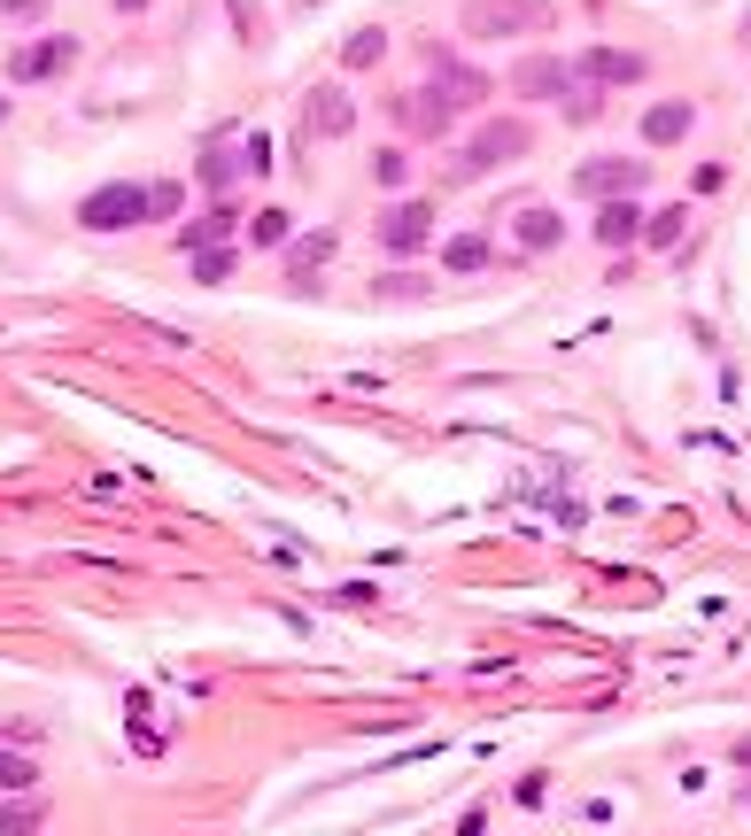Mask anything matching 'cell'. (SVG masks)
<instances>
[{"label": "cell", "instance_id": "9a60e30c", "mask_svg": "<svg viewBox=\"0 0 751 836\" xmlns=\"http://www.w3.org/2000/svg\"><path fill=\"white\" fill-rule=\"evenodd\" d=\"M225 225H233V210H225V202H217V210H210V217H194V225H179V248H194V256H202V248H225V240H217V232H225Z\"/></svg>", "mask_w": 751, "mask_h": 836}, {"label": "cell", "instance_id": "52a82bcc", "mask_svg": "<svg viewBox=\"0 0 751 836\" xmlns=\"http://www.w3.org/2000/svg\"><path fill=\"white\" fill-rule=\"evenodd\" d=\"M302 124H310V140H349V124H357V101H349L342 86H318Z\"/></svg>", "mask_w": 751, "mask_h": 836}, {"label": "cell", "instance_id": "8992f818", "mask_svg": "<svg viewBox=\"0 0 751 836\" xmlns=\"http://www.w3.org/2000/svg\"><path fill=\"white\" fill-rule=\"evenodd\" d=\"M573 77H581V86H635V77H643V55H628V47H589V55L573 62Z\"/></svg>", "mask_w": 751, "mask_h": 836}, {"label": "cell", "instance_id": "83f0119b", "mask_svg": "<svg viewBox=\"0 0 751 836\" xmlns=\"http://www.w3.org/2000/svg\"><path fill=\"white\" fill-rule=\"evenodd\" d=\"M0 124H9V94H0Z\"/></svg>", "mask_w": 751, "mask_h": 836}, {"label": "cell", "instance_id": "5bb4252c", "mask_svg": "<svg viewBox=\"0 0 751 836\" xmlns=\"http://www.w3.org/2000/svg\"><path fill=\"white\" fill-rule=\"evenodd\" d=\"M325 256H333V232H310V240H295V248H287V279H295V287H310V272H318Z\"/></svg>", "mask_w": 751, "mask_h": 836}, {"label": "cell", "instance_id": "3957f363", "mask_svg": "<svg viewBox=\"0 0 751 836\" xmlns=\"http://www.w3.org/2000/svg\"><path fill=\"white\" fill-rule=\"evenodd\" d=\"M643 179H651V163H628V155H597V163H581V171H573V194H589V202H628Z\"/></svg>", "mask_w": 751, "mask_h": 836}, {"label": "cell", "instance_id": "9c48e42d", "mask_svg": "<svg viewBox=\"0 0 751 836\" xmlns=\"http://www.w3.org/2000/svg\"><path fill=\"white\" fill-rule=\"evenodd\" d=\"M434 94H442V109L457 117L465 101H480V94H488V77H480V70H457L450 55H434Z\"/></svg>", "mask_w": 751, "mask_h": 836}, {"label": "cell", "instance_id": "603a6c76", "mask_svg": "<svg viewBox=\"0 0 751 836\" xmlns=\"http://www.w3.org/2000/svg\"><path fill=\"white\" fill-rule=\"evenodd\" d=\"M194 279H202V287L233 279V248H202V256H194Z\"/></svg>", "mask_w": 751, "mask_h": 836}, {"label": "cell", "instance_id": "cb8c5ba5", "mask_svg": "<svg viewBox=\"0 0 751 836\" xmlns=\"http://www.w3.org/2000/svg\"><path fill=\"white\" fill-rule=\"evenodd\" d=\"M403 171H410L403 147H380V155H372V179H380V187H403Z\"/></svg>", "mask_w": 751, "mask_h": 836}, {"label": "cell", "instance_id": "484cf974", "mask_svg": "<svg viewBox=\"0 0 751 836\" xmlns=\"http://www.w3.org/2000/svg\"><path fill=\"white\" fill-rule=\"evenodd\" d=\"M117 9H124V16H140V9H147V0H117Z\"/></svg>", "mask_w": 751, "mask_h": 836}, {"label": "cell", "instance_id": "d4e9b609", "mask_svg": "<svg viewBox=\"0 0 751 836\" xmlns=\"http://www.w3.org/2000/svg\"><path fill=\"white\" fill-rule=\"evenodd\" d=\"M0 783H9V790H24V783H39V775H32V760H16V751H0Z\"/></svg>", "mask_w": 751, "mask_h": 836}, {"label": "cell", "instance_id": "277c9868", "mask_svg": "<svg viewBox=\"0 0 751 836\" xmlns=\"http://www.w3.org/2000/svg\"><path fill=\"white\" fill-rule=\"evenodd\" d=\"M140 217H147V187H102L78 202V225H94V232H124Z\"/></svg>", "mask_w": 751, "mask_h": 836}, {"label": "cell", "instance_id": "8fae6325", "mask_svg": "<svg viewBox=\"0 0 751 836\" xmlns=\"http://www.w3.org/2000/svg\"><path fill=\"white\" fill-rule=\"evenodd\" d=\"M690 124H698V109H690V101H658V109H643V140H651V147L690 140Z\"/></svg>", "mask_w": 751, "mask_h": 836}, {"label": "cell", "instance_id": "7a4b0ae2", "mask_svg": "<svg viewBox=\"0 0 751 836\" xmlns=\"http://www.w3.org/2000/svg\"><path fill=\"white\" fill-rule=\"evenodd\" d=\"M550 32L543 0H465V39H527Z\"/></svg>", "mask_w": 751, "mask_h": 836}, {"label": "cell", "instance_id": "5b68a950", "mask_svg": "<svg viewBox=\"0 0 751 836\" xmlns=\"http://www.w3.org/2000/svg\"><path fill=\"white\" fill-rule=\"evenodd\" d=\"M427 232H434V210H427V202H395V210L380 217V248H388V256H419Z\"/></svg>", "mask_w": 751, "mask_h": 836}, {"label": "cell", "instance_id": "7402d4cb", "mask_svg": "<svg viewBox=\"0 0 751 836\" xmlns=\"http://www.w3.org/2000/svg\"><path fill=\"white\" fill-rule=\"evenodd\" d=\"M380 55H388V32H372V24H365V32L349 39V70H372Z\"/></svg>", "mask_w": 751, "mask_h": 836}, {"label": "cell", "instance_id": "44dd1931", "mask_svg": "<svg viewBox=\"0 0 751 836\" xmlns=\"http://www.w3.org/2000/svg\"><path fill=\"white\" fill-rule=\"evenodd\" d=\"M179 210H187V187L179 179H155L147 187V217H179Z\"/></svg>", "mask_w": 751, "mask_h": 836}, {"label": "cell", "instance_id": "e0dca14e", "mask_svg": "<svg viewBox=\"0 0 751 836\" xmlns=\"http://www.w3.org/2000/svg\"><path fill=\"white\" fill-rule=\"evenodd\" d=\"M39 821H47V805H39V798L0 805V836H39Z\"/></svg>", "mask_w": 751, "mask_h": 836}, {"label": "cell", "instance_id": "6da1fadb", "mask_svg": "<svg viewBox=\"0 0 751 836\" xmlns=\"http://www.w3.org/2000/svg\"><path fill=\"white\" fill-rule=\"evenodd\" d=\"M535 147V132L520 124V117H488L473 140H465V155L450 163V179H488V171H504L512 155H527Z\"/></svg>", "mask_w": 751, "mask_h": 836}, {"label": "cell", "instance_id": "7c38bea8", "mask_svg": "<svg viewBox=\"0 0 751 836\" xmlns=\"http://www.w3.org/2000/svg\"><path fill=\"white\" fill-rule=\"evenodd\" d=\"M512 232H520V248H535V256H543V248H558V240H565L558 210H543V202H535V210H520V217H512Z\"/></svg>", "mask_w": 751, "mask_h": 836}, {"label": "cell", "instance_id": "ba28073f", "mask_svg": "<svg viewBox=\"0 0 751 836\" xmlns=\"http://www.w3.org/2000/svg\"><path fill=\"white\" fill-rule=\"evenodd\" d=\"M520 94H527V101H558V94H565V101H573L581 77H573L565 62H520Z\"/></svg>", "mask_w": 751, "mask_h": 836}, {"label": "cell", "instance_id": "4316f807", "mask_svg": "<svg viewBox=\"0 0 751 836\" xmlns=\"http://www.w3.org/2000/svg\"><path fill=\"white\" fill-rule=\"evenodd\" d=\"M0 9H39V0H0Z\"/></svg>", "mask_w": 751, "mask_h": 836}, {"label": "cell", "instance_id": "ffe728a7", "mask_svg": "<svg viewBox=\"0 0 751 836\" xmlns=\"http://www.w3.org/2000/svg\"><path fill=\"white\" fill-rule=\"evenodd\" d=\"M682 225H690V210H658V217L643 225V240H651V248H682Z\"/></svg>", "mask_w": 751, "mask_h": 836}, {"label": "cell", "instance_id": "d6986e66", "mask_svg": "<svg viewBox=\"0 0 751 836\" xmlns=\"http://www.w3.org/2000/svg\"><path fill=\"white\" fill-rule=\"evenodd\" d=\"M442 256H450V272H480V264H488V256H496V248H488V240H480V232H457V240H450V248H442Z\"/></svg>", "mask_w": 751, "mask_h": 836}, {"label": "cell", "instance_id": "ac0fdd59", "mask_svg": "<svg viewBox=\"0 0 751 836\" xmlns=\"http://www.w3.org/2000/svg\"><path fill=\"white\" fill-rule=\"evenodd\" d=\"M287 232H295L287 210H257V217H248V240H257V248H287Z\"/></svg>", "mask_w": 751, "mask_h": 836}, {"label": "cell", "instance_id": "4fadbf2b", "mask_svg": "<svg viewBox=\"0 0 751 836\" xmlns=\"http://www.w3.org/2000/svg\"><path fill=\"white\" fill-rule=\"evenodd\" d=\"M597 240H605V248H628V240H643V217H635V202H605V210H597Z\"/></svg>", "mask_w": 751, "mask_h": 836}, {"label": "cell", "instance_id": "2e32d148", "mask_svg": "<svg viewBox=\"0 0 751 836\" xmlns=\"http://www.w3.org/2000/svg\"><path fill=\"white\" fill-rule=\"evenodd\" d=\"M240 171H248V163H233V155H225V147H210V155H202V171H194V179H202V187H210V202H225V187H233V179H240Z\"/></svg>", "mask_w": 751, "mask_h": 836}, {"label": "cell", "instance_id": "30bf717a", "mask_svg": "<svg viewBox=\"0 0 751 836\" xmlns=\"http://www.w3.org/2000/svg\"><path fill=\"white\" fill-rule=\"evenodd\" d=\"M70 55H78V39H47V47H16V77L24 86H39V77H55V70H70Z\"/></svg>", "mask_w": 751, "mask_h": 836}]
</instances>
